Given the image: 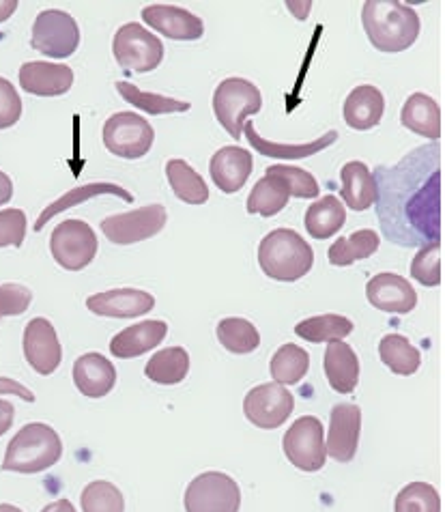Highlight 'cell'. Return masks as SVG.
Wrapping results in <instances>:
<instances>
[{
	"instance_id": "46",
	"label": "cell",
	"mask_w": 445,
	"mask_h": 512,
	"mask_svg": "<svg viewBox=\"0 0 445 512\" xmlns=\"http://www.w3.org/2000/svg\"><path fill=\"white\" fill-rule=\"evenodd\" d=\"M0 394H16L26 403H35V394L11 377H0Z\"/></svg>"
},
{
	"instance_id": "44",
	"label": "cell",
	"mask_w": 445,
	"mask_h": 512,
	"mask_svg": "<svg viewBox=\"0 0 445 512\" xmlns=\"http://www.w3.org/2000/svg\"><path fill=\"white\" fill-rule=\"evenodd\" d=\"M26 237V213L22 209L0 211V248L16 246L20 248Z\"/></svg>"
},
{
	"instance_id": "9",
	"label": "cell",
	"mask_w": 445,
	"mask_h": 512,
	"mask_svg": "<svg viewBox=\"0 0 445 512\" xmlns=\"http://www.w3.org/2000/svg\"><path fill=\"white\" fill-rule=\"evenodd\" d=\"M31 46L48 59H67L80 46L78 22L61 9L41 11L33 24Z\"/></svg>"
},
{
	"instance_id": "1",
	"label": "cell",
	"mask_w": 445,
	"mask_h": 512,
	"mask_svg": "<svg viewBox=\"0 0 445 512\" xmlns=\"http://www.w3.org/2000/svg\"><path fill=\"white\" fill-rule=\"evenodd\" d=\"M424 145L392 168H377V216L383 235L403 248L441 241V153Z\"/></svg>"
},
{
	"instance_id": "39",
	"label": "cell",
	"mask_w": 445,
	"mask_h": 512,
	"mask_svg": "<svg viewBox=\"0 0 445 512\" xmlns=\"http://www.w3.org/2000/svg\"><path fill=\"white\" fill-rule=\"evenodd\" d=\"M82 512H125L123 493L106 480H95L86 485L80 495Z\"/></svg>"
},
{
	"instance_id": "20",
	"label": "cell",
	"mask_w": 445,
	"mask_h": 512,
	"mask_svg": "<svg viewBox=\"0 0 445 512\" xmlns=\"http://www.w3.org/2000/svg\"><path fill=\"white\" fill-rule=\"evenodd\" d=\"M252 168H254L252 153L237 145H231L215 151L209 164V173L220 192L235 194L246 186V181L252 175Z\"/></svg>"
},
{
	"instance_id": "16",
	"label": "cell",
	"mask_w": 445,
	"mask_h": 512,
	"mask_svg": "<svg viewBox=\"0 0 445 512\" xmlns=\"http://www.w3.org/2000/svg\"><path fill=\"white\" fill-rule=\"evenodd\" d=\"M142 22L175 41H196L205 35V22L188 9L175 5H149L142 9Z\"/></svg>"
},
{
	"instance_id": "22",
	"label": "cell",
	"mask_w": 445,
	"mask_h": 512,
	"mask_svg": "<svg viewBox=\"0 0 445 512\" xmlns=\"http://www.w3.org/2000/svg\"><path fill=\"white\" fill-rule=\"evenodd\" d=\"M166 334L168 325L164 321H142L136 325H129L110 340V353L114 358L121 360L140 358V355H145L153 351L157 345H162Z\"/></svg>"
},
{
	"instance_id": "43",
	"label": "cell",
	"mask_w": 445,
	"mask_h": 512,
	"mask_svg": "<svg viewBox=\"0 0 445 512\" xmlns=\"http://www.w3.org/2000/svg\"><path fill=\"white\" fill-rule=\"evenodd\" d=\"M33 291L26 289L24 284L7 282L0 284V319L5 317H20L31 308Z\"/></svg>"
},
{
	"instance_id": "41",
	"label": "cell",
	"mask_w": 445,
	"mask_h": 512,
	"mask_svg": "<svg viewBox=\"0 0 445 512\" xmlns=\"http://www.w3.org/2000/svg\"><path fill=\"white\" fill-rule=\"evenodd\" d=\"M265 175L282 179L284 186L289 188V194L295 198H317L319 196V181L314 179V175H310L304 168L276 164V166H269Z\"/></svg>"
},
{
	"instance_id": "18",
	"label": "cell",
	"mask_w": 445,
	"mask_h": 512,
	"mask_svg": "<svg viewBox=\"0 0 445 512\" xmlns=\"http://www.w3.org/2000/svg\"><path fill=\"white\" fill-rule=\"evenodd\" d=\"M155 306V297L140 289H112L106 293H95L86 300V308L93 315L108 319H136L147 315Z\"/></svg>"
},
{
	"instance_id": "29",
	"label": "cell",
	"mask_w": 445,
	"mask_h": 512,
	"mask_svg": "<svg viewBox=\"0 0 445 512\" xmlns=\"http://www.w3.org/2000/svg\"><path fill=\"white\" fill-rule=\"evenodd\" d=\"M344 222H347V211H344V205L334 194L323 196L317 203H312L304 220L306 231L314 239L334 237L342 229Z\"/></svg>"
},
{
	"instance_id": "24",
	"label": "cell",
	"mask_w": 445,
	"mask_h": 512,
	"mask_svg": "<svg viewBox=\"0 0 445 512\" xmlns=\"http://www.w3.org/2000/svg\"><path fill=\"white\" fill-rule=\"evenodd\" d=\"M383 112L385 97L377 87H372V84H362V87L353 89L349 97L344 99L342 108L344 121L357 132H366L372 130V127H377L383 119Z\"/></svg>"
},
{
	"instance_id": "34",
	"label": "cell",
	"mask_w": 445,
	"mask_h": 512,
	"mask_svg": "<svg viewBox=\"0 0 445 512\" xmlns=\"http://www.w3.org/2000/svg\"><path fill=\"white\" fill-rule=\"evenodd\" d=\"M289 188L284 186V181L278 177L265 175L263 179L256 181L248 196V213L252 216H263V218H274L286 205H289Z\"/></svg>"
},
{
	"instance_id": "15",
	"label": "cell",
	"mask_w": 445,
	"mask_h": 512,
	"mask_svg": "<svg viewBox=\"0 0 445 512\" xmlns=\"http://www.w3.org/2000/svg\"><path fill=\"white\" fill-rule=\"evenodd\" d=\"M22 347L28 366H31L37 375L48 377L61 366L63 349L54 325L48 319L35 317L26 323Z\"/></svg>"
},
{
	"instance_id": "21",
	"label": "cell",
	"mask_w": 445,
	"mask_h": 512,
	"mask_svg": "<svg viewBox=\"0 0 445 512\" xmlns=\"http://www.w3.org/2000/svg\"><path fill=\"white\" fill-rule=\"evenodd\" d=\"M74 383L80 394L104 398L117 386V368L102 353H84L74 364Z\"/></svg>"
},
{
	"instance_id": "51",
	"label": "cell",
	"mask_w": 445,
	"mask_h": 512,
	"mask_svg": "<svg viewBox=\"0 0 445 512\" xmlns=\"http://www.w3.org/2000/svg\"><path fill=\"white\" fill-rule=\"evenodd\" d=\"M286 7H289L291 11H295V16L299 18V20H304L306 18V13L312 9V3H286Z\"/></svg>"
},
{
	"instance_id": "37",
	"label": "cell",
	"mask_w": 445,
	"mask_h": 512,
	"mask_svg": "<svg viewBox=\"0 0 445 512\" xmlns=\"http://www.w3.org/2000/svg\"><path fill=\"white\" fill-rule=\"evenodd\" d=\"M114 87H117V91L121 93V97L125 99L127 104H132L134 108L147 112V115H151V117L175 115V112H188L190 110L188 102H181V99H172V97H166V95L140 91L138 87H134L132 82L119 80V82H114Z\"/></svg>"
},
{
	"instance_id": "26",
	"label": "cell",
	"mask_w": 445,
	"mask_h": 512,
	"mask_svg": "<svg viewBox=\"0 0 445 512\" xmlns=\"http://www.w3.org/2000/svg\"><path fill=\"white\" fill-rule=\"evenodd\" d=\"M340 194L344 198L342 205L353 211H366L377 203V181L375 175L364 162H349L340 170Z\"/></svg>"
},
{
	"instance_id": "32",
	"label": "cell",
	"mask_w": 445,
	"mask_h": 512,
	"mask_svg": "<svg viewBox=\"0 0 445 512\" xmlns=\"http://www.w3.org/2000/svg\"><path fill=\"white\" fill-rule=\"evenodd\" d=\"M379 244L381 237L377 231H355L349 237H340L338 241H334L332 248L327 252V259L336 267H349L362 259H370V256L379 250Z\"/></svg>"
},
{
	"instance_id": "12",
	"label": "cell",
	"mask_w": 445,
	"mask_h": 512,
	"mask_svg": "<svg viewBox=\"0 0 445 512\" xmlns=\"http://www.w3.org/2000/svg\"><path fill=\"white\" fill-rule=\"evenodd\" d=\"M168 220L164 205H147L102 220V231L117 246L138 244L160 233Z\"/></svg>"
},
{
	"instance_id": "7",
	"label": "cell",
	"mask_w": 445,
	"mask_h": 512,
	"mask_svg": "<svg viewBox=\"0 0 445 512\" xmlns=\"http://www.w3.org/2000/svg\"><path fill=\"white\" fill-rule=\"evenodd\" d=\"M185 512H239L241 489L222 472H205L196 476L185 489Z\"/></svg>"
},
{
	"instance_id": "13",
	"label": "cell",
	"mask_w": 445,
	"mask_h": 512,
	"mask_svg": "<svg viewBox=\"0 0 445 512\" xmlns=\"http://www.w3.org/2000/svg\"><path fill=\"white\" fill-rule=\"evenodd\" d=\"M295 409V398L284 386L276 381L261 383L248 392L243 401V414L258 426V429H278L286 420L291 418Z\"/></svg>"
},
{
	"instance_id": "25",
	"label": "cell",
	"mask_w": 445,
	"mask_h": 512,
	"mask_svg": "<svg viewBox=\"0 0 445 512\" xmlns=\"http://www.w3.org/2000/svg\"><path fill=\"white\" fill-rule=\"evenodd\" d=\"M243 136L248 138L250 147L258 151L265 158H280V160H304L310 158V155L325 151L327 147H332L338 140V132H327L321 138L312 140V142H301V145H284V142H274L267 140L263 136L256 134V127L252 121L243 123Z\"/></svg>"
},
{
	"instance_id": "33",
	"label": "cell",
	"mask_w": 445,
	"mask_h": 512,
	"mask_svg": "<svg viewBox=\"0 0 445 512\" xmlns=\"http://www.w3.org/2000/svg\"><path fill=\"white\" fill-rule=\"evenodd\" d=\"M190 373V355L183 347L157 351L145 366V375L160 386H177Z\"/></svg>"
},
{
	"instance_id": "35",
	"label": "cell",
	"mask_w": 445,
	"mask_h": 512,
	"mask_svg": "<svg viewBox=\"0 0 445 512\" xmlns=\"http://www.w3.org/2000/svg\"><path fill=\"white\" fill-rule=\"evenodd\" d=\"M351 332H353V321L344 315H334V312H329V315L310 317L295 325V334L314 345L344 340Z\"/></svg>"
},
{
	"instance_id": "38",
	"label": "cell",
	"mask_w": 445,
	"mask_h": 512,
	"mask_svg": "<svg viewBox=\"0 0 445 512\" xmlns=\"http://www.w3.org/2000/svg\"><path fill=\"white\" fill-rule=\"evenodd\" d=\"M220 345L235 355H248L261 345V334L248 319L228 317L218 323Z\"/></svg>"
},
{
	"instance_id": "36",
	"label": "cell",
	"mask_w": 445,
	"mask_h": 512,
	"mask_svg": "<svg viewBox=\"0 0 445 512\" xmlns=\"http://www.w3.org/2000/svg\"><path fill=\"white\" fill-rule=\"evenodd\" d=\"M269 371L280 386H295V383H299L310 371V355L299 345H282L274 353V358H271Z\"/></svg>"
},
{
	"instance_id": "45",
	"label": "cell",
	"mask_w": 445,
	"mask_h": 512,
	"mask_svg": "<svg viewBox=\"0 0 445 512\" xmlns=\"http://www.w3.org/2000/svg\"><path fill=\"white\" fill-rule=\"evenodd\" d=\"M22 117V99L18 89L0 76V130H9Z\"/></svg>"
},
{
	"instance_id": "14",
	"label": "cell",
	"mask_w": 445,
	"mask_h": 512,
	"mask_svg": "<svg viewBox=\"0 0 445 512\" xmlns=\"http://www.w3.org/2000/svg\"><path fill=\"white\" fill-rule=\"evenodd\" d=\"M362 409L353 403H338L329 416L325 454L338 463H349L360 448Z\"/></svg>"
},
{
	"instance_id": "47",
	"label": "cell",
	"mask_w": 445,
	"mask_h": 512,
	"mask_svg": "<svg viewBox=\"0 0 445 512\" xmlns=\"http://www.w3.org/2000/svg\"><path fill=\"white\" fill-rule=\"evenodd\" d=\"M13 418H16V409L5 398H0V437L5 433H9V429L13 426Z\"/></svg>"
},
{
	"instance_id": "10",
	"label": "cell",
	"mask_w": 445,
	"mask_h": 512,
	"mask_svg": "<svg viewBox=\"0 0 445 512\" xmlns=\"http://www.w3.org/2000/svg\"><path fill=\"white\" fill-rule=\"evenodd\" d=\"M97 237L82 220H65L50 235V252L54 261L67 272H80L91 265L97 254Z\"/></svg>"
},
{
	"instance_id": "3",
	"label": "cell",
	"mask_w": 445,
	"mask_h": 512,
	"mask_svg": "<svg viewBox=\"0 0 445 512\" xmlns=\"http://www.w3.org/2000/svg\"><path fill=\"white\" fill-rule=\"evenodd\" d=\"M63 457V442L52 426L31 422L13 435L7 446L3 472L39 474L56 465Z\"/></svg>"
},
{
	"instance_id": "40",
	"label": "cell",
	"mask_w": 445,
	"mask_h": 512,
	"mask_svg": "<svg viewBox=\"0 0 445 512\" xmlns=\"http://www.w3.org/2000/svg\"><path fill=\"white\" fill-rule=\"evenodd\" d=\"M394 512H441V497L428 482H411L396 495Z\"/></svg>"
},
{
	"instance_id": "52",
	"label": "cell",
	"mask_w": 445,
	"mask_h": 512,
	"mask_svg": "<svg viewBox=\"0 0 445 512\" xmlns=\"http://www.w3.org/2000/svg\"><path fill=\"white\" fill-rule=\"evenodd\" d=\"M0 512H22V510L13 504H0Z\"/></svg>"
},
{
	"instance_id": "30",
	"label": "cell",
	"mask_w": 445,
	"mask_h": 512,
	"mask_svg": "<svg viewBox=\"0 0 445 512\" xmlns=\"http://www.w3.org/2000/svg\"><path fill=\"white\" fill-rule=\"evenodd\" d=\"M166 179L179 201L188 205H205L209 201V188L205 179L185 160H168Z\"/></svg>"
},
{
	"instance_id": "17",
	"label": "cell",
	"mask_w": 445,
	"mask_h": 512,
	"mask_svg": "<svg viewBox=\"0 0 445 512\" xmlns=\"http://www.w3.org/2000/svg\"><path fill=\"white\" fill-rule=\"evenodd\" d=\"M368 302L377 310L392 312V315H409L418 306V293L411 282L398 274H377L366 284Z\"/></svg>"
},
{
	"instance_id": "31",
	"label": "cell",
	"mask_w": 445,
	"mask_h": 512,
	"mask_svg": "<svg viewBox=\"0 0 445 512\" xmlns=\"http://www.w3.org/2000/svg\"><path fill=\"white\" fill-rule=\"evenodd\" d=\"M379 358L394 375H415L422 366V353L400 334H387L379 343Z\"/></svg>"
},
{
	"instance_id": "42",
	"label": "cell",
	"mask_w": 445,
	"mask_h": 512,
	"mask_svg": "<svg viewBox=\"0 0 445 512\" xmlns=\"http://www.w3.org/2000/svg\"><path fill=\"white\" fill-rule=\"evenodd\" d=\"M411 276L424 287H439L441 284V241H433L420 248L411 261Z\"/></svg>"
},
{
	"instance_id": "48",
	"label": "cell",
	"mask_w": 445,
	"mask_h": 512,
	"mask_svg": "<svg viewBox=\"0 0 445 512\" xmlns=\"http://www.w3.org/2000/svg\"><path fill=\"white\" fill-rule=\"evenodd\" d=\"M13 198V181L9 175H5L3 170H0V205L9 203Z\"/></svg>"
},
{
	"instance_id": "11",
	"label": "cell",
	"mask_w": 445,
	"mask_h": 512,
	"mask_svg": "<svg viewBox=\"0 0 445 512\" xmlns=\"http://www.w3.org/2000/svg\"><path fill=\"white\" fill-rule=\"evenodd\" d=\"M282 448L289 459L301 472H319L325 467V431L319 418L301 416L284 433Z\"/></svg>"
},
{
	"instance_id": "4",
	"label": "cell",
	"mask_w": 445,
	"mask_h": 512,
	"mask_svg": "<svg viewBox=\"0 0 445 512\" xmlns=\"http://www.w3.org/2000/svg\"><path fill=\"white\" fill-rule=\"evenodd\" d=\"M258 265L271 280L295 282L312 269L314 250L299 233L276 229L267 233L258 246Z\"/></svg>"
},
{
	"instance_id": "27",
	"label": "cell",
	"mask_w": 445,
	"mask_h": 512,
	"mask_svg": "<svg viewBox=\"0 0 445 512\" xmlns=\"http://www.w3.org/2000/svg\"><path fill=\"white\" fill-rule=\"evenodd\" d=\"M400 123L413 134H420L428 140L441 138V108L433 97L426 93H413L400 112Z\"/></svg>"
},
{
	"instance_id": "2",
	"label": "cell",
	"mask_w": 445,
	"mask_h": 512,
	"mask_svg": "<svg viewBox=\"0 0 445 512\" xmlns=\"http://www.w3.org/2000/svg\"><path fill=\"white\" fill-rule=\"evenodd\" d=\"M362 24L370 44L379 52H403L420 37V16L398 0H368L362 9Z\"/></svg>"
},
{
	"instance_id": "50",
	"label": "cell",
	"mask_w": 445,
	"mask_h": 512,
	"mask_svg": "<svg viewBox=\"0 0 445 512\" xmlns=\"http://www.w3.org/2000/svg\"><path fill=\"white\" fill-rule=\"evenodd\" d=\"M41 512H76V508L69 500H56V502L48 504Z\"/></svg>"
},
{
	"instance_id": "49",
	"label": "cell",
	"mask_w": 445,
	"mask_h": 512,
	"mask_svg": "<svg viewBox=\"0 0 445 512\" xmlns=\"http://www.w3.org/2000/svg\"><path fill=\"white\" fill-rule=\"evenodd\" d=\"M18 11V0H0V24L7 22Z\"/></svg>"
},
{
	"instance_id": "19",
	"label": "cell",
	"mask_w": 445,
	"mask_h": 512,
	"mask_svg": "<svg viewBox=\"0 0 445 512\" xmlns=\"http://www.w3.org/2000/svg\"><path fill=\"white\" fill-rule=\"evenodd\" d=\"M20 87L37 97H59L74 87V69L46 61H28L20 67Z\"/></svg>"
},
{
	"instance_id": "6",
	"label": "cell",
	"mask_w": 445,
	"mask_h": 512,
	"mask_svg": "<svg viewBox=\"0 0 445 512\" xmlns=\"http://www.w3.org/2000/svg\"><path fill=\"white\" fill-rule=\"evenodd\" d=\"M112 54L123 69L149 74L162 65L164 44L138 22H127L114 35Z\"/></svg>"
},
{
	"instance_id": "23",
	"label": "cell",
	"mask_w": 445,
	"mask_h": 512,
	"mask_svg": "<svg viewBox=\"0 0 445 512\" xmlns=\"http://www.w3.org/2000/svg\"><path fill=\"white\" fill-rule=\"evenodd\" d=\"M323 371L338 394H351L360 383V358L344 340H334L323 355Z\"/></svg>"
},
{
	"instance_id": "5",
	"label": "cell",
	"mask_w": 445,
	"mask_h": 512,
	"mask_svg": "<svg viewBox=\"0 0 445 512\" xmlns=\"http://www.w3.org/2000/svg\"><path fill=\"white\" fill-rule=\"evenodd\" d=\"M263 108V95L254 82L246 78H226L213 93L215 119L235 140H241L243 123L258 115Z\"/></svg>"
},
{
	"instance_id": "28",
	"label": "cell",
	"mask_w": 445,
	"mask_h": 512,
	"mask_svg": "<svg viewBox=\"0 0 445 512\" xmlns=\"http://www.w3.org/2000/svg\"><path fill=\"white\" fill-rule=\"evenodd\" d=\"M104 194L119 196V198H123L125 203H134V194L123 190L121 186H114V183H89V186H78L74 190H69L67 194H63L59 201H54L52 205H48L46 209L41 211L39 220L35 222V233H39L52 218H56L59 213L67 211L69 207H76L80 203H86V201H91V198L104 196Z\"/></svg>"
},
{
	"instance_id": "8",
	"label": "cell",
	"mask_w": 445,
	"mask_h": 512,
	"mask_svg": "<svg viewBox=\"0 0 445 512\" xmlns=\"http://www.w3.org/2000/svg\"><path fill=\"white\" fill-rule=\"evenodd\" d=\"M153 142L155 132L151 123L145 117L136 115V112H117L104 125V145L117 158H145Z\"/></svg>"
}]
</instances>
